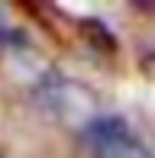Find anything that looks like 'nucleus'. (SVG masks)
Returning <instances> with one entry per match:
<instances>
[{
    "instance_id": "f257e3e1",
    "label": "nucleus",
    "mask_w": 155,
    "mask_h": 158,
    "mask_svg": "<svg viewBox=\"0 0 155 158\" xmlns=\"http://www.w3.org/2000/svg\"><path fill=\"white\" fill-rule=\"evenodd\" d=\"M84 139H87L90 152L97 158H155L149 148L136 139V132L116 116L94 119V123L84 129Z\"/></svg>"
},
{
    "instance_id": "f03ea898",
    "label": "nucleus",
    "mask_w": 155,
    "mask_h": 158,
    "mask_svg": "<svg viewBox=\"0 0 155 158\" xmlns=\"http://www.w3.org/2000/svg\"><path fill=\"white\" fill-rule=\"evenodd\" d=\"M0 26H3V10H0Z\"/></svg>"
}]
</instances>
